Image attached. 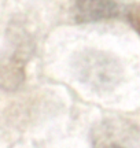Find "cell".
Listing matches in <instances>:
<instances>
[{"instance_id": "1", "label": "cell", "mask_w": 140, "mask_h": 148, "mask_svg": "<svg viewBox=\"0 0 140 148\" xmlns=\"http://www.w3.org/2000/svg\"><path fill=\"white\" fill-rule=\"evenodd\" d=\"M73 71L80 82L96 92L113 90L124 77L118 59L96 48H85L75 53Z\"/></svg>"}, {"instance_id": "2", "label": "cell", "mask_w": 140, "mask_h": 148, "mask_svg": "<svg viewBox=\"0 0 140 148\" xmlns=\"http://www.w3.org/2000/svg\"><path fill=\"white\" fill-rule=\"evenodd\" d=\"M92 148H139L140 127L125 116H110L93 125Z\"/></svg>"}, {"instance_id": "3", "label": "cell", "mask_w": 140, "mask_h": 148, "mask_svg": "<svg viewBox=\"0 0 140 148\" xmlns=\"http://www.w3.org/2000/svg\"><path fill=\"white\" fill-rule=\"evenodd\" d=\"M124 11L119 0H71V14L77 23L113 19Z\"/></svg>"}, {"instance_id": "4", "label": "cell", "mask_w": 140, "mask_h": 148, "mask_svg": "<svg viewBox=\"0 0 140 148\" xmlns=\"http://www.w3.org/2000/svg\"><path fill=\"white\" fill-rule=\"evenodd\" d=\"M25 59L19 53H12L0 63V85L5 89H16L25 78Z\"/></svg>"}, {"instance_id": "5", "label": "cell", "mask_w": 140, "mask_h": 148, "mask_svg": "<svg viewBox=\"0 0 140 148\" xmlns=\"http://www.w3.org/2000/svg\"><path fill=\"white\" fill-rule=\"evenodd\" d=\"M128 19H129V23L132 25V27L139 33L140 36V3L132 5L129 8V11H128Z\"/></svg>"}]
</instances>
